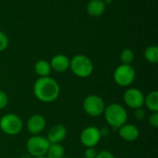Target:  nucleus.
Listing matches in <instances>:
<instances>
[{
  "label": "nucleus",
  "instance_id": "nucleus-1",
  "mask_svg": "<svg viewBox=\"0 0 158 158\" xmlns=\"http://www.w3.org/2000/svg\"><path fill=\"white\" fill-rule=\"evenodd\" d=\"M35 98L45 104L55 102L60 94V86L58 82L51 77H39L32 87Z\"/></svg>",
  "mask_w": 158,
  "mask_h": 158
},
{
  "label": "nucleus",
  "instance_id": "nucleus-2",
  "mask_svg": "<svg viewBox=\"0 0 158 158\" xmlns=\"http://www.w3.org/2000/svg\"><path fill=\"white\" fill-rule=\"evenodd\" d=\"M103 115L108 126L113 130H118L122 125L127 123L128 120L127 109L119 103H112L106 106Z\"/></svg>",
  "mask_w": 158,
  "mask_h": 158
},
{
  "label": "nucleus",
  "instance_id": "nucleus-3",
  "mask_svg": "<svg viewBox=\"0 0 158 158\" xmlns=\"http://www.w3.org/2000/svg\"><path fill=\"white\" fill-rule=\"evenodd\" d=\"M69 69L75 76L84 79L93 74L94 64L87 56L76 55L70 59Z\"/></svg>",
  "mask_w": 158,
  "mask_h": 158
},
{
  "label": "nucleus",
  "instance_id": "nucleus-4",
  "mask_svg": "<svg viewBox=\"0 0 158 158\" xmlns=\"http://www.w3.org/2000/svg\"><path fill=\"white\" fill-rule=\"evenodd\" d=\"M23 129L22 119L14 113H8L0 118V131L8 136L20 133Z\"/></svg>",
  "mask_w": 158,
  "mask_h": 158
},
{
  "label": "nucleus",
  "instance_id": "nucleus-5",
  "mask_svg": "<svg viewBox=\"0 0 158 158\" xmlns=\"http://www.w3.org/2000/svg\"><path fill=\"white\" fill-rule=\"evenodd\" d=\"M50 143L46 137L39 135H31L26 142V149L32 157H40L46 156Z\"/></svg>",
  "mask_w": 158,
  "mask_h": 158
},
{
  "label": "nucleus",
  "instance_id": "nucleus-6",
  "mask_svg": "<svg viewBox=\"0 0 158 158\" xmlns=\"http://www.w3.org/2000/svg\"><path fill=\"white\" fill-rule=\"evenodd\" d=\"M82 108L89 117L98 118L104 114L106 103L101 96L97 94H89L83 99Z\"/></svg>",
  "mask_w": 158,
  "mask_h": 158
},
{
  "label": "nucleus",
  "instance_id": "nucleus-7",
  "mask_svg": "<svg viewBox=\"0 0 158 158\" xmlns=\"http://www.w3.org/2000/svg\"><path fill=\"white\" fill-rule=\"evenodd\" d=\"M136 72L131 65L120 64L116 68L113 73L115 82L120 87H129L134 81Z\"/></svg>",
  "mask_w": 158,
  "mask_h": 158
},
{
  "label": "nucleus",
  "instance_id": "nucleus-8",
  "mask_svg": "<svg viewBox=\"0 0 158 158\" xmlns=\"http://www.w3.org/2000/svg\"><path fill=\"white\" fill-rule=\"evenodd\" d=\"M100 129L95 126H88L84 128L80 134V142L85 147H95L101 141Z\"/></svg>",
  "mask_w": 158,
  "mask_h": 158
},
{
  "label": "nucleus",
  "instance_id": "nucleus-9",
  "mask_svg": "<svg viewBox=\"0 0 158 158\" xmlns=\"http://www.w3.org/2000/svg\"><path fill=\"white\" fill-rule=\"evenodd\" d=\"M123 101L129 108L137 109L143 106L144 94L138 88H128L123 94Z\"/></svg>",
  "mask_w": 158,
  "mask_h": 158
},
{
  "label": "nucleus",
  "instance_id": "nucleus-10",
  "mask_svg": "<svg viewBox=\"0 0 158 158\" xmlns=\"http://www.w3.org/2000/svg\"><path fill=\"white\" fill-rule=\"evenodd\" d=\"M46 127L45 118L40 114H34L31 116L26 123V129L31 135H39L44 131Z\"/></svg>",
  "mask_w": 158,
  "mask_h": 158
},
{
  "label": "nucleus",
  "instance_id": "nucleus-11",
  "mask_svg": "<svg viewBox=\"0 0 158 158\" xmlns=\"http://www.w3.org/2000/svg\"><path fill=\"white\" fill-rule=\"evenodd\" d=\"M118 133L122 140L129 143L135 142L140 136V131L138 127L131 123H125L122 125L118 129Z\"/></svg>",
  "mask_w": 158,
  "mask_h": 158
},
{
  "label": "nucleus",
  "instance_id": "nucleus-12",
  "mask_svg": "<svg viewBox=\"0 0 158 158\" xmlns=\"http://www.w3.org/2000/svg\"><path fill=\"white\" fill-rule=\"evenodd\" d=\"M67 135V128L62 124H56L48 130L46 139L50 143H60L66 139Z\"/></svg>",
  "mask_w": 158,
  "mask_h": 158
},
{
  "label": "nucleus",
  "instance_id": "nucleus-13",
  "mask_svg": "<svg viewBox=\"0 0 158 158\" xmlns=\"http://www.w3.org/2000/svg\"><path fill=\"white\" fill-rule=\"evenodd\" d=\"M69 62L70 59L69 58V56L63 54H58L54 56L49 63L52 70L57 73H63L69 69Z\"/></svg>",
  "mask_w": 158,
  "mask_h": 158
},
{
  "label": "nucleus",
  "instance_id": "nucleus-14",
  "mask_svg": "<svg viewBox=\"0 0 158 158\" xmlns=\"http://www.w3.org/2000/svg\"><path fill=\"white\" fill-rule=\"evenodd\" d=\"M87 12L92 17H100L106 10V3L104 0H90L87 4Z\"/></svg>",
  "mask_w": 158,
  "mask_h": 158
},
{
  "label": "nucleus",
  "instance_id": "nucleus-15",
  "mask_svg": "<svg viewBox=\"0 0 158 158\" xmlns=\"http://www.w3.org/2000/svg\"><path fill=\"white\" fill-rule=\"evenodd\" d=\"M34 71L39 77H48L51 74L52 69L49 61L45 59L38 60L34 65Z\"/></svg>",
  "mask_w": 158,
  "mask_h": 158
},
{
  "label": "nucleus",
  "instance_id": "nucleus-16",
  "mask_svg": "<svg viewBox=\"0 0 158 158\" xmlns=\"http://www.w3.org/2000/svg\"><path fill=\"white\" fill-rule=\"evenodd\" d=\"M148 110L151 112H158V92L152 91L144 95V104Z\"/></svg>",
  "mask_w": 158,
  "mask_h": 158
},
{
  "label": "nucleus",
  "instance_id": "nucleus-17",
  "mask_svg": "<svg viewBox=\"0 0 158 158\" xmlns=\"http://www.w3.org/2000/svg\"><path fill=\"white\" fill-rule=\"evenodd\" d=\"M48 158H62L65 156V148L61 143H50L46 153Z\"/></svg>",
  "mask_w": 158,
  "mask_h": 158
},
{
  "label": "nucleus",
  "instance_id": "nucleus-18",
  "mask_svg": "<svg viewBox=\"0 0 158 158\" xmlns=\"http://www.w3.org/2000/svg\"><path fill=\"white\" fill-rule=\"evenodd\" d=\"M144 58L151 64L158 63V47L156 45H150L144 50Z\"/></svg>",
  "mask_w": 158,
  "mask_h": 158
},
{
  "label": "nucleus",
  "instance_id": "nucleus-19",
  "mask_svg": "<svg viewBox=\"0 0 158 158\" xmlns=\"http://www.w3.org/2000/svg\"><path fill=\"white\" fill-rule=\"evenodd\" d=\"M135 57L134 52L133 50H131V48H125L121 51L120 53V61L121 64H125V65H131V63L133 62Z\"/></svg>",
  "mask_w": 158,
  "mask_h": 158
},
{
  "label": "nucleus",
  "instance_id": "nucleus-20",
  "mask_svg": "<svg viewBox=\"0 0 158 158\" xmlns=\"http://www.w3.org/2000/svg\"><path fill=\"white\" fill-rule=\"evenodd\" d=\"M8 46V38L5 32L0 31V52L5 51Z\"/></svg>",
  "mask_w": 158,
  "mask_h": 158
},
{
  "label": "nucleus",
  "instance_id": "nucleus-21",
  "mask_svg": "<svg viewBox=\"0 0 158 158\" xmlns=\"http://www.w3.org/2000/svg\"><path fill=\"white\" fill-rule=\"evenodd\" d=\"M148 123L149 125L154 128L157 129L158 128V112H152V114L148 118Z\"/></svg>",
  "mask_w": 158,
  "mask_h": 158
},
{
  "label": "nucleus",
  "instance_id": "nucleus-22",
  "mask_svg": "<svg viewBox=\"0 0 158 158\" xmlns=\"http://www.w3.org/2000/svg\"><path fill=\"white\" fill-rule=\"evenodd\" d=\"M8 104V96L6 92L0 90V110H3L6 107Z\"/></svg>",
  "mask_w": 158,
  "mask_h": 158
},
{
  "label": "nucleus",
  "instance_id": "nucleus-23",
  "mask_svg": "<svg viewBox=\"0 0 158 158\" xmlns=\"http://www.w3.org/2000/svg\"><path fill=\"white\" fill-rule=\"evenodd\" d=\"M135 119H137L138 121H142L146 117V113H145V110L143 108V107H140V108H137V109H134V114H133Z\"/></svg>",
  "mask_w": 158,
  "mask_h": 158
},
{
  "label": "nucleus",
  "instance_id": "nucleus-24",
  "mask_svg": "<svg viewBox=\"0 0 158 158\" xmlns=\"http://www.w3.org/2000/svg\"><path fill=\"white\" fill-rule=\"evenodd\" d=\"M97 151L94 147H88L85 149L84 154H83V157L84 158H95L97 155Z\"/></svg>",
  "mask_w": 158,
  "mask_h": 158
},
{
  "label": "nucleus",
  "instance_id": "nucleus-25",
  "mask_svg": "<svg viewBox=\"0 0 158 158\" xmlns=\"http://www.w3.org/2000/svg\"><path fill=\"white\" fill-rule=\"evenodd\" d=\"M95 158H116L114 154L108 150H101L97 153Z\"/></svg>",
  "mask_w": 158,
  "mask_h": 158
},
{
  "label": "nucleus",
  "instance_id": "nucleus-26",
  "mask_svg": "<svg viewBox=\"0 0 158 158\" xmlns=\"http://www.w3.org/2000/svg\"><path fill=\"white\" fill-rule=\"evenodd\" d=\"M100 133H101V137H107L109 135V129L108 128H101L100 129Z\"/></svg>",
  "mask_w": 158,
  "mask_h": 158
},
{
  "label": "nucleus",
  "instance_id": "nucleus-27",
  "mask_svg": "<svg viewBox=\"0 0 158 158\" xmlns=\"http://www.w3.org/2000/svg\"><path fill=\"white\" fill-rule=\"evenodd\" d=\"M34 158H48L46 156H40V157H34Z\"/></svg>",
  "mask_w": 158,
  "mask_h": 158
},
{
  "label": "nucleus",
  "instance_id": "nucleus-28",
  "mask_svg": "<svg viewBox=\"0 0 158 158\" xmlns=\"http://www.w3.org/2000/svg\"><path fill=\"white\" fill-rule=\"evenodd\" d=\"M62 158H69V157H68V156H63Z\"/></svg>",
  "mask_w": 158,
  "mask_h": 158
},
{
  "label": "nucleus",
  "instance_id": "nucleus-29",
  "mask_svg": "<svg viewBox=\"0 0 158 158\" xmlns=\"http://www.w3.org/2000/svg\"><path fill=\"white\" fill-rule=\"evenodd\" d=\"M81 158H84V157H81Z\"/></svg>",
  "mask_w": 158,
  "mask_h": 158
}]
</instances>
